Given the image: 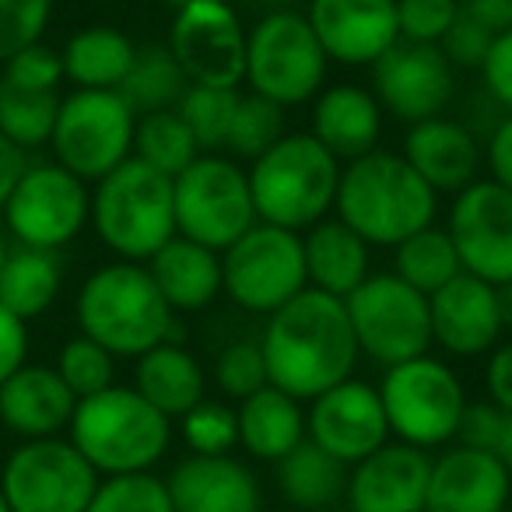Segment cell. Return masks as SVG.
<instances>
[{"instance_id": "obj_1", "label": "cell", "mask_w": 512, "mask_h": 512, "mask_svg": "<svg viewBox=\"0 0 512 512\" xmlns=\"http://www.w3.org/2000/svg\"><path fill=\"white\" fill-rule=\"evenodd\" d=\"M260 351L271 386L302 404L355 376L362 358L344 299L316 288H306L267 316Z\"/></svg>"}, {"instance_id": "obj_2", "label": "cell", "mask_w": 512, "mask_h": 512, "mask_svg": "<svg viewBox=\"0 0 512 512\" xmlns=\"http://www.w3.org/2000/svg\"><path fill=\"white\" fill-rule=\"evenodd\" d=\"M81 334L116 358H141L144 351L172 341L183 344V323L162 299L148 264L113 260L81 281L74 299Z\"/></svg>"}, {"instance_id": "obj_3", "label": "cell", "mask_w": 512, "mask_h": 512, "mask_svg": "<svg viewBox=\"0 0 512 512\" xmlns=\"http://www.w3.org/2000/svg\"><path fill=\"white\" fill-rule=\"evenodd\" d=\"M334 214L369 246L393 249L407 235L435 225L439 193L411 169L400 151L376 148L355 162H344Z\"/></svg>"}, {"instance_id": "obj_4", "label": "cell", "mask_w": 512, "mask_h": 512, "mask_svg": "<svg viewBox=\"0 0 512 512\" xmlns=\"http://www.w3.org/2000/svg\"><path fill=\"white\" fill-rule=\"evenodd\" d=\"M67 439L99 470V477L148 474L172 446V418L151 407L134 386H106L81 397Z\"/></svg>"}, {"instance_id": "obj_5", "label": "cell", "mask_w": 512, "mask_h": 512, "mask_svg": "<svg viewBox=\"0 0 512 512\" xmlns=\"http://www.w3.org/2000/svg\"><path fill=\"white\" fill-rule=\"evenodd\" d=\"M341 169L344 165L309 130H288L246 169L256 221L302 235L330 218Z\"/></svg>"}, {"instance_id": "obj_6", "label": "cell", "mask_w": 512, "mask_h": 512, "mask_svg": "<svg viewBox=\"0 0 512 512\" xmlns=\"http://www.w3.org/2000/svg\"><path fill=\"white\" fill-rule=\"evenodd\" d=\"M88 225L116 260L148 264L176 235L172 179L130 155L95 183Z\"/></svg>"}, {"instance_id": "obj_7", "label": "cell", "mask_w": 512, "mask_h": 512, "mask_svg": "<svg viewBox=\"0 0 512 512\" xmlns=\"http://www.w3.org/2000/svg\"><path fill=\"white\" fill-rule=\"evenodd\" d=\"M330 60L316 32L309 29L306 11L278 8L264 11L253 29H246V92L264 95L278 106H306L323 92Z\"/></svg>"}, {"instance_id": "obj_8", "label": "cell", "mask_w": 512, "mask_h": 512, "mask_svg": "<svg viewBox=\"0 0 512 512\" xmlns=\"http://www.w3.org/2000/svg\"><path fill=\"white\" fill-rule=\"evenodd\" d=\"M383 411L390 421V439L418 449H442L456 439L467 386L442 358L418 355L400 365H390L379 383Z\"/></svg>"}, {"instance_id": "obj_9", "label": "cell", "mask_w": 512, "mask_h": 512, "mask_svg": "<svg viewBox=\"0 0 512 512\" xmlns=\"http://www.w3.org/2000/svg\"><path fill=\"white\" fill-rule=\"evenodd\" d=\"M309 288L302 235L256 221L221 249V295L249 316H271Z\"/></svg>"}, {"instance_id": "obj_10", "label": "cell", "mask_w": 512, "mask_h": 512, "mask_svg": "<svg viewBox=\"0 0 512 512\" xmlns=\"http://www.w3.org/2000/svg\"><path fill=\"white\" fill-rule=\"evenodd\" d=\"M176 235L200 246L228 249L246 228L256 225L249 172L232 155H200L172 179Z\"/></svg>"}, {"instance_id": "obj_11", "label": "cell", "mask_w": 512, "mask_h": 512, "mask_svg": "<svg viewBox=\"0 0 512 512\" xmlns=\"http://www.w3.org/2000/svg\"><path fill=\"white\" fill-rule=\"evenodd\" d=\"M134 127L137 113L120 92L74 88L60 99L53 123V162L85 183H99L106 172L134 155Z\"/></svg>"}, {"instance_id": "obj_12", "label": "cell", "mask_w": 512, "mask_h": 512, "mask_svg": "<svg viewBox=\"0 0 512 512\" xmlns=\"http://www.w3.org/2000/svg\"><path fill=\"white\" fill-rule=\"evenodd\" d=\"M344 306H348L358 351L383 369L428 355V348H432L428 295H421L393 271H372L344 299Z\"/></svg>"}, {"instance_id": "obj_13", "label": "cell", "mask_w": 512, "mask_h": 512, "mask_svg": "<svg viewBox=\"0 0 512 512\" xmlns=\"http://www.w3.org/2000/svg\"><path fill=\"white\" fill-rule=\"evenodd\" d=\"M99 481V470L64 435L22 442L0 467L11 512H85Z\"/></svg>"}, {"instance_id": "obj_14", "label": "cell", "mask_w": 512, "mask_h": 512, "mask_svg": "<svg viewBox=\"0 0 512 512\" xmlns=\"http://www.w3.org/2000/svg\"><path fill=\"white\" fill-rule=\"evenodd\" d=\"M92 190L57 162H36L22 172L4 204V225L18 246L64 249L88 228Z\"/></svg>"}, {"instance_id": "obj_15", "label": "cell", "mask_w": 512, "mask_h": 512, "mask_svg": "<svg viewBox=\"0 0 512 512\" xmlns=\"http://www.w3.org/2000/svg\"><path fill=\"white\" fill-rule=\"evenodd\" d=\"M190 85L239 88L246 67V25L228 0H193L172 15L169 43Z\"/></svg>"}, {"instance_id": "obj_16", "label": "cell", "mask_w": 512, "mask_h": 512, "mask_svg": "<svg viewBox=\"0 0 512 512\" xmlns=\"http://www.w3.org/2000/svg\"><path fill=\"white\" fill-rule=\"evenodd\" d=\"M446 232L463 271L495 288L512 285V190L474 179L449 204Z\"/></svg>"}, {"instance_id": "obj_17", "label": "cell", "mask_w": 512, "mask_h": 512, "mask_svg": "<svg viewBox=\"0 0 512 512\" xmlns=\"http://www.w3.org/2000/svg\"><path fill=\"white\" fill-rule=\"evenodd\" d=\"M372 95L386 116L407 127L446 116L449 102L456 99V67L439 46L400 39L372 64Z\"/></svg>"}, {"instance_id": "obj_18", "label": "cell", "mask_w": 512, "mask_h": 512, "mask_svg": "<svg viewBox=\"0 0 512 512\" xmlns=\"http://www.w3.org/2000/svg\"><path fill=\"white\" fill-rule=\"evenodd\" d=\"M306 439L348 467L386 446L390 421H386L379 386L351 376L313 397L306 411Z\"/></svg>"}, {"instance_id": "obj_19", "label": "cell", "mask_w": 512, "mask_h": 512, "mask_svg": "<svg viewBox=\"0 0 512 512\" xmlns=\"http://www.w3.org/2000/svg\"><path fill=\"white\" fill-rule=\"evenodd\" d=\"M306 22L341 67H372L400 43L397 0H309Z\"/></svg>"}, {"instance_id": "obj_20", "label": "cell", "mask_w": 512, "mask_h": 512, "mask_svg": "<svg viewBox=\"0 0 512 512\" xmlns=\"http://www.w3.org/2000/svg\"><path fill=\"white\" fill-rule=\"evenodd\" d=\"M432 456L407 442H386L348 470V512H425Z\"/></svg>"}, {"instance_id": "obj_21", "label": "cell", "mask_w": 512, "mask_h": 512, "mask_svg": "<svg viewBox=\"0 0 512 512\" xmlns=\"http://www.w3.org/2000/svg\"><path fill=\"white\" fill-rule=\"evenodd\" d=\"M432 344L456 358H481L505 337L498 288L460 271L428 299Z\"/></svg>"}, {"instance_id": "obj_22", "label": "cell", "mask_w": 512, "mask_h": 512, "mask_svg": "<svg viewBox=\"0 0 512 512\" xmlns=\"http://www.w3.org/2000/svg\"><path fill=\"white\" fill-rule=\"evenodd\" d=\"M512 474L495 453L470 446H442L432 456L425 512H509Z\"/></svg>"}, {"instance_id": "obj_23", "label": "cell", "mask_w": 512, "mask_h": 512, "mask_svg": "<svg viewBox=\"0 0 512 512\" xmlns=\"http://www.w3.org/2000/svg\"><path fill=\"white\" fill-rule=\"evenodd\" d=\"M400 155L411 162V169L432 186L435 193L456 197L467 190L484 169V144L463 120L453 116H432L407 127Z\"/></svg>"}, {"instance_id": "obj_24", "label": "cell", "mask_w": 512, "mask_h": 512, "mask_svg": "<svg viewBox=\"0 0 512 512\" xmlns=\"http://www.w3.org/2000/svg\"><path fill=\"white\" fill-rule=\"evenodd\" d=\"M176 512H264L260 477L235 456L179 460L165 477Z\"/></svg>"}, {"instance_id": "obj_25", "label": "cell", "mask_w": 512, "mask_h": 512, "mask_svg": "<svg viewBox=\"0 0 512 512\" xmlns=\"http://www.w3.org/2000/svg\"><path fill=\"white\" fill-rule=\"evenodd\" d=\"M78 397L67 390L53 365L25 362L0 386V425L22 442L64 435L74 418Z\"/></svg>"}, {"instance_id": "obj_26", "label": "cell", "mask_w": 512, "mask_h": 512, "mask_svg": "<svg viewBox=\"0 0 512 512\" xmlns=\"http://www.w3.org/2000/svg\"><path fill=\"white\" fill-rule=\"evenodd\" d=\"M383 116L386 113L379 109L372 88L355 85V81H341V85L323 88L313 99L309 134L344 165L379 148Z\"/></svg>"}, {"instance_id": "obj_27", "label": "cell", "mask_w": 512, "mask_h": 512, "mask_svg": "<svg viewBox=\"0 0 512 512\" xmlns=\"http://www.w3.org/2000/svg\"><path fill=\"white\" fill-rule=\"evenodd\" d=\"M148 271L155 278L162 299L172 313L190 316L214 306L221 295V253L200 246L183 235H172L162 249L148 260Z\"/></svg>"}, {"instance_id": "obj_28", "label": "cell", "mask_w": 512, "mask_h": 512, "mask_svg": "<svg viewBox=\"0 0 512 512\" xmlns=\"http://www.w3.org/2000/svg\"><path fill=\"white\" fill-rule=\"evenodd\" d=\"M309 288L334 299H348L372 274V246L341 218H323L302 232Z\"/></svg>"}, {"instance_id": "obj_29", "label": "cell", "mask_w": 512, "mask_h": 512, "mask_svg": "<svg viewBox=\"0 0 512 512\" xmlns=\"http://www.w3.org/2000/svg\"><path fill=\"white\" fill-rule=\"evenodd\" d=\"M239 449L253 460L278 463L306 442V407L285 390L267 383L253 397L239 400Z\"/></svg>"}, {"instance_id": "obj_30", "label": "cell", "mask_w": 512, "mask_h": 512, "mask_svg": "<svg viewBox=\"0 0 512 512\" xmlns=\"http://www.w3.org/2000/svg\"><path fill=\"white\" fill-rule=\"evenodd\" d=\"M134 362V390L165 418H183L207 397V369L186 344L165 341Z\"/></svg>"}, {"instance_id": "obj_31", "label": "cell", "mask_w": 512, "mask_h": 512, "mask_svg": "<svg viewBox=\"0 0 512 512\" xmlns=\"http://www.w3.org/2000/svg\"><path fill=\"white\" fill-rule=\"evenodd\" d=\"M348 470V463H341L327 449L306 439L285 460L274 463V481H278L288 509L330 512L348 498Z\"/></svg>"}, {"instance_id": "obj_32", "label": "cell", "mask_w": 512, "mask_h": 512, "mask_svg": "<svg viewBox=\"0 0 512 512\" xmlns=\"http://www.w3.org/2000/svg\"><path fill=\"white\" fill-rule=\"evenodd\" d=\"M60 57H64V81H71L74 88L116 92L134 64L137 46L116 25H88L67 39Z\"/></svg>"}, {"instance_id": "obj_33", "label": "cell", "mask_w": 512, "mask_h": 512, "mask_svg": "<svg viewBox=\"0 0 512 512\" xmlns=\"http://www.w3.org/2000/svg\"><path fill=\"white\" fill-rule=\"evenodd\" d=\"M64 288V260L57 249L15 246L0 271V306H8L25 323L39 320Z\"/></svg>"}, {"instance_id": "obj_34", "label": "cell", "mask_w": 512, "mask_h": 512, "mask_svg": "<svg viewBox=\"0 0 512 512\" xmlns=\"http://www.w3.org/2000/svg\"><path fill=\"white\" fill-rule=\"evenodd\" d=\"M190 88V78L183 74L179 60L172 57V50L165 43L155 46H137V57L130 64L127 78L116 92L123 95L130 109L137 116L162 113V109H176L183 92Z\"/></svg>"}, {"instance_id": "obj_35", "label": "cell", "mask_w": 512, "mask_h": 512, "mask_svg": "<svg viewBox=\"0 0 512 512\" xmlns=\"http://www.w3.org/2000/svg\"><path fill=\"white\" fill-rule=\"evenodd\" d=\"M460 253H456L453 239L446 228L428 225L421 232L407 235L400 246H393V274L404 278L411 288L432 299L442 285L460 274Z\"/></svg>"}, {"instance_id": "obj_36", "label": "cell", "mask_w": 512, "mask_h": 512, "mask_svg": "<svg viewBox=\"0 0 512 512\" xmlns=\"http://www.w3.org/2000/svg\"><path fill=\"white\" fill-rule=\"evenodd\" d=\"M60 92H32L0 78V134L15 141L22 151L46 148L57 123Z\"/></svg>"}, {"instance_id": "obj_37", "label": "cell", "mask_w": 512, "mask_h": 512, "mask_svg": "<svg viewBox=\"0 0 512 512\" xmlns=\"http://www.w3.org/2000/svg\"><path fill=\"white\" fill-rule=\"evenodd\" d=\"M134 158L144 165L158 169L162 176L176 179L193 158H200V148L193 141L190 127L176 109H162V113L137 116L134 127Z\"/></svg>"}, {"instance_id": "obj_38", "label": "cell", "mask_w": 512, "mask_h": 512, "mask_svg": "<svg viewBox=\"0 0 512 512\" xmlns=\"http://www.w3.org/2000/svg\"><path fill=\"white\" fill-rule=\"evenodd\" d=\"M235 106H239V88L190 85L183 92L176 113L183 116V123L190 127L200 155H225L228 130H232V120H235Z\"/></svg>"}, {"instance_id": "obj_39", "label": "cell", "mask_w": 512, "mask_h": 512, "mask_svg": "<svg viewBox=\"0 0 512 512\" xmlns=\"http://www.w3.org/2000/svg\"><path fill=\"white\" fill-rule=\"evenodd\" d=\"M285 134H288L285 106L264 99V95L239 92V106H235V120L232 130H228L225 155H232L235 162H253V158H260Z\"/></svg>"}, {"instance_id": "obj_40", "label": "cell", "mask_w": 512, "mask_h": 512, "mask_svg": "<svg viewBox=\"0 0 512 512\" xmlns=\"http://www.w3.org/2000/svg\"><path fill=\"white\" fill-rule=\"evenodd\" d=\"M179 435L197 456H232L239 449V414L225 397H204L179 418Z\"/></svg>"}, {"instance_id": "obj_41", "label": "cell", "mask_w": 512, "mask_h": 512, "mask_svg": "<svg viewBox=\"0 0 512 512\" xmlns=\"http://www.w3.org/2000/svg\"><path fill=\"white\" fill-rule=\"evenodd\" d=\"M85 512H176L165 477L158 474H120L102 477Z\"/></svg>"}, {"instance_id": "obj_42", "label": "cell", "mask_w": 512, "mask_h": 512, "mask_svg": "<svg viewBox=\"0 0 512 512\" xmlns=\"http://www.w3.org/2000/svg\"><path fill=\"white\" fill-rule=\"evenodd\" d=\"M53 369L60 372L67 390H71L78 400L92 397V393H99L116 383V355H109L102 344H95L92 337H85V334L71 337V341L60 348Z\"/></svg>"}, {"instance_id": "obj_43", "label": "cell", "mask_w": 512, "mask_h": 512, "mask_svg": "<svg viewBox=\"0 0 512 512\" xmlns=\"http://www.w3.org/2000/svg\"><path fill=\"white\" fill-rule=\"evenodd\" d=\"M211 383L232 404L253 397L256 390H264L271 379H267V362H264V351H260V341H228L214 355Z\"/></svg>"}, {"instance_id": "obj_44", "label": "cell", "mask_w": 512, "mask_h": 512, "mask_svg": "<svg viewBox=\"0 0 512 512\" xmlns=\"http://www.w3.org/2000/svg\"><path fill=\"white\" fill-rule=\"evenodd\" d=\"M53 18V0H0V64L39 43Z\"/></svg>"}, {"instance_id": "obj_45", "label": "cell", "mask_w": 512, "mask_h": 512, "mask_svg": "<svg viewBox=\"0 0 512 512\" xmlns=\"http://www.w3.org/2000/svg\"><path fill=\"white\" fill-rule=\"evenodd\" d=\"M0 78L32 92H60L64 85V57L50 43H32L0 64Z\"/></svg>"}, {"instance_id": "obj_46", "label": "cell", "mask_w": 512, "mask_h": 512, "mask_svg": "<svg viewBox=\"0 0 512 512\" xmlns=\"http://www.w3.org/2000/svg\"><path fill=\"white\" fill-rule=\"evenodd\" d=\"M460 18V0H397V25L404 43L439 46Z\"/></svg>"}, {"instance_id": "obj_47", "label": "cell", "mask_w": 512, "mask_h": 512, "mask_svg": "<svg viewBox=\"0 0 512 512\" xmlns=\"http://www.w3.org/2000/svg\"><path fill=\"white\" fill-rule=\"evenodd\" d=\"M491 43H495V36L460 11V18H456L453 29L446 32V39L439 43V50L446 53V60L456 67V71H481Z\"/></svg>"}, {"instance_id": "obj_48", "label": "cell", "mask_w": 512, "mask_h": 512, "mask_svg": "<svg viewBox=\"0 0 512 512\" xmlns=\"http://www.w3.org/2000/svg\"><path fill=\"white\" fill-rule=\"evenodd\" d=\"M505 411H498L491 400H467L463 407L460 428H456V446H470V449H495V439L502 432Z\"/></svg>"}, {"instance_id": "obj_49", "label": "cell", "mask_w": 512, "mask_h": 512, "mask_svg": "<svg viewBox=\"0 0 512 512\" xmlns=\"http://www.w3.org/2000/svg\"><path fill=\"white\" fill-rule=\"evenodd\" d=\"M481 81L484 92L491 95V102L502 106L505 113H512V29L495 36L488 57L481 64Z\"/></svg>"}, {"instance_id": "obj_50", "label": "cell", "mask_w": 512, "mask_h": 512, "mask_svg": "<svg viewBox=\"0 0 512 512\" xmlns=\"http://www.w3.org/2000/svg\"><path fill=\"white\" fill-rule=\"evenodd\" d=\"M29 362V323L0 306V386Z\"/></svg>"}, {"instance_id": "obj_51", "label": "cell", "mask_w": 512, "mask_h": 512, "mask_svg": "<svg viewBox=\"0 0 512 512\" xmlns=\"http://www.w3.org/2000/svg\"><path fill=\"white\" fill-rule=\"evenodd\" d=\"M484 390L498 411L512 414V341H498L484 365Z\"/></svg>"}, {"instance_id": "obj_52", "label": "cell", "mask_w": 512, "mask_h": 512, "mask_svg": "<svg viewBox=\"0 0 512 512\" xmlns=\"http://www.w3.org/2000/svg\"><path fill=\"white\" fill-rule=\"evenodd\" d=\"M484 162H488V179L512 190V113H505L491 127L488 141H484Z\"/></svg>"}, {"instance_id": "obj_53", "label": "cell", "mask_w": 512, "mask_h": 512, "mask_svg": "<svg viewBox=\"0 0 512 512\" xmlns=\"http://www.w3.org/2000/svg\"><path fill=\"white\" fill-rule=\"evenodd\" d=\"M460 11L474 18L491 36H502L512 29V0H460Z\"/></svg>"}, {"instance_id": "obj_54", "label": "cell", "mask_w": 512, "mask_h": 512, "mask_svg": "<svg viewBox=\"0 0 512 512\" xmlns=\"http://www.w3.org/2000/svg\"><path fill=\"white\" fill-rule=\"evenodd\" d=\"M25 169H29V151H22L15 141H8V137L0 134V214H4V204L15 193Z\"/></svg>"}, {"instance_id": "obj_55", "label": "cell", "mask_w": 512, "mask_h": 512, "mask_svg": "<svg viewBox=\"0 0 512 512\" xmlns=\"http://www.w3.org/2000/svg\"><path fill=\"white\" fill-rule=\"evenodd\" d=\"M491 453L502 460V467L512 474V414H505V421H502V432H498V439H495V449Z\"/></svg>"}, {"instance_id": "obj_56", "label": "cell", "mask_w": 512, "mask_h": 512, "mask_svg": "<svg viewBox=\"0 0 512 512\" xmlns=\"http://www.w3.org/2000/svg\"><path fill=\"white\" fill-rule=\"evenodd\" d=\"M498 306H502V327H505V334H512V285L498 288Z\"/></svg>"}, {"instance_id": "obj_57", "label": "cell", "mask_w": 512, "mask_h": 512, "mask_svg": "<svg viewBox=\"0 0 512 512\" xmlns=\"http://www.w3.org/2000/svg\"><path fill=\"white\" fill-rule=\"evenodd\" d=\"M8 253H11V246H8V239H4V232H0V271H4V260H8Z\"/></svg>"}, {"instance_id": "obj_58", "label": "cell", "mask_w": 512, "mask_h": 512, "mask_svg": "<svg viewBox=\"0 0 512 512\" xmlns=\"http://www.w3.org/2000/svg\"><path fill=\"white\" fill-rule=\"evenodd\" d=\"M165 4H169L172 11H179V8H186V4H193V0H165Z\"/></svg>"}, {"instance_id": "obj_59", "label": "cell", "mask_w": 512, "mask_h": 512, "mask_svg": "<svg viewBox=\"0 0 512 512\" xmlns=\"http://www.w3.org/2000/svg\"><path fill=\"white\" fill-rule=\"evenodd\" d=\"M0 512H11V505H8V498H4V491H0Z\"/></svg>"}, {"instance_id": "obj_60", "label": "cell", "mask_w": 512, "mask_h": 512, "mask_svg": "<svg viewBox=\"0 0 512 512\" xmlns=\"http://www.w3.org/2000/svg\"><path fill=\"white\" fill-rule=\"evenodd\" d=\"M278 512H299V509H278Z\"/></svg>"}, {"instance_id": "obj_61", "label": "cell", "mask_w": 512, "mask_h": 512, "mask_svg": "<svg viewBox=\"0 0 512 512\" xmlns=\"http://www.w3.org/2000/svg\"><path fill=\"white\" fill-rule=\"evenodd\" d=\"M509 512H512V498H509Z\"/></svg>"}]
</instances>
